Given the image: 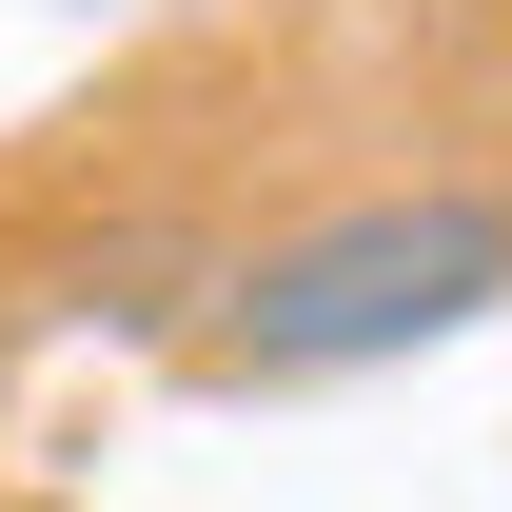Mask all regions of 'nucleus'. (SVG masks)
I'll list each match as a JSON object with an SVG mask.
<instances>
[{
    "instance_id": "obj_1",
    "label": "nucleus",
    "mask_w": 512,
    "mask_h": 512,
    "mask_svg": "<svg viewBox=\"0 0 512 512\" xmlns=\"http://www.w3.org/2000/svg\"><path fill=\"white\" fill-rule=\"evenodd\" d=\"M512 316V197L493 178H394V197H335L296 237H256L197 316V375L217 394H335V375H394L434 335Z\"/></svg>"
}]
</instances>
